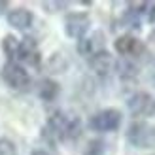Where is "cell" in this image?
I'll use <instances>...</instances> for the list:
<instances>
[{
  "label": "cell",
  "instance_id": "cell-1",
  "mask_svg": "<svg viewBox=\"0 0 155 155\" xmlns=\"http://www.w3.org/2000/svg\"><path fill=\"white\" fill-rule=\"evenodd\" d=\"M81 133V123L78 117H70L63 112H55L48 121L45 136L51 140H76Z\"/></svg>",
  "mask_w": 155,
  "mask_h": 155
},
{
  "label": "cell",
  "instance_id": "cell-2",
  "mask_svg": "<svg viewBox=\"0 0 155 155\" xmlns=\"http://www.w3.org/2000/svg\"><path fill=\"white\" fill-rule=\"evenodd\" d=\"M127 140L134 148L150 150L155 148V127L146 121H134L127 129Z\"/></svg>",
  "mask_w": 155,
  "mask_h": 155
},
{
  "label": "cell",
  "instance_id": "cell-3",
  "mask_svg": "<svg viewBox=\"0 0 155 155\" xmlns=\"http://www.w3.org/2000/svg\"><path fill=\"white\" fill-rule=\"evenodd\" d=\"M2 78H4V81L10 85V87L17 89V91L27 89L28 85H30L28 72L23 66H19L17 63H13V61H10V63H6L2 66Z\"/></svg>",
  "mask_w": 155,
  "mask_h": 155
},
{
  "label": "cell",
  "instance_id": "cell-4",
  "mask_svg": "<svg viewBox=\"0 0 155 155\" xmlns=\"http://www.w3.org/2000/svg\"><path fill=\"white\" fill-rule=\"evenodd\" d=\"M127 108L134 117H150L155 114V100L148 93H134L127 100Z\"/></svg>",
  "mask_w": 155,
  "mask_h": 155
},
{
  "label": "cell",
  "instance_id": "cell-5",
  "mask_svg": "<svg viewBox=\"0 0 155 155\" xmlns=\"http://www.w3.org/2000/svg\"><path fill=\"white\" fill-rule=\"evenodd\" d=\"M121 125V114L117 110H102L97 112L89 119V127L98 133H106V130H115Z\"/></svg>",
  "mask_w": 155,
  "mask_h": 155
},
{
  "label": "cell",
  "instance_id": "cell-6",
  "mask_svg": "<svg viewBox=\"0 0 155 155\" xmlns=\"http://www.w3.org/2000/svg\"><path fill=\"white\" fill-rule=\"evenodd\" d=\"M91 27V19L87 13H70L64 21V30L70 38H81Z\"/></svg>",
  "mask_w": 155,
  "mask_h": 155
},
{
  "label": "cell",
  "instance_id": "cell-7",
  "mask_svg": "<svg viewBox=\"0 0 155 155\" xmlns=\"http://www.w3.org/2000/svg\"><path fill=\"white\" fill-rule=\"evenodd\" d=\"M115 49H117V53H121V55H125V57H130V59H138L146 53L144 44L140 40H136L134 36H129V34L119 36L117 40H115Z\"/></svg>",
  "mask_w": 155,
  "mask_h": 155
},
{
  "label": "cell",
  "instance_id": "cell-8",
  "mask_svg": "<svg viewBox=\"0 0 155 155\" xmlns=\"http://www.w3.org/2000/svg\"><path fill=\"white\" fill-rule=\"evenodd\" d=\"M15 59L23 61V63H27L30 66H38V64H40V51H38L34 40L25 38L23 42H19L17 51H15Z\"/></svg>",
  "mask_w": 155,
  "mask_h": 155
},
{
  "label": "cell",
  "instance_id": "cell-9",
  "mask_svg": "<svg viewBox=\"0 0 155 155\" xmlns=\"http://www.w3.org/2000/svg\"><path fill=\"white\" fill-rule=\"evenodd\" d=\"M89 64L98 76H108L114 68V61H112V55L106 49H100L89 57Z\"/></svg>",
  "mask_w": 155,
  "mask_h": 155
},
{
  "label": "cell",
  "instance_id": "cell-10",
  "mask_svg": "<svg viewBox=\"0 0 155 155\" xmlns=\"http://www.w3.org/2000/svg\"><path fill=\"white\" fill-rule=\"evenodd\" d=\"M8 21H10V25L19 28V30H25L32 25V13L25 8H17V10H12L8 13Z\"/></svg>",
  "mask_w": 155,
  "mask_h": 155
},
{
  "label": "cell",
  "instance_id": "cell-11",
  "mask_svg": "<svg viewBox=\"0 0 155 155\" xmlns=\"http://www.w3.org/2000/svg\"><path fill=\"white\" fill-rule=\"evenodd\" d=\"M142 19H144L142 17V4H129L125 17H123V23L129 28H140Z\"/></svg>",
  "mask_w": 155,
  "mask_h": 155
},
{
  "label": "cell",
  "instance_id": "cell-12",
  "mask_svg": "<svg viewBox=\"0 0 155 155\" xmlns=\"http://www.w3.org/2000/svg\"><path fill=\"white\" fill-rule=\"evenodd\" d=\"M59 95V85L53 80H42L38 83V97L44 100H53Z\"/></svg>",
  "mask_w": 155,
  "mask_h": 155
},
{
  "label": "cell",
  "instance_id": "cell-13",
  "mask_svg": "<svg viewBox=\"0 0 155 155\" xmlns=\"http://www.w3.org/2000/svg\"><path fill=\"white\" fill-rule=\"evenodd\" d=\"M98 38H100L98 34L91 36V38H81L80 45H78V51H80L81 55H87V57H91L93 53L100 51V48H97V40H98Z\"/></svg>",
  "mask_w": 155,
  "mask_h": 155
},
{
  "label": "cell",
  "instance_id": "cell-14",
  "mask_svg": "<svg viewBox=\"0 0 155 155\" xmlns=\"http://www.w3.org/2000/svg\"><path fill=\"white\" fill-rule=\"evenodd\" d=\"M117 72L123 78H134L136 76V66L129 61H119L117 63Z\"/></svg>",
  "mask_w": 155,
  "mask_h": 155
},
{
  "label": "cell",
  "instance_id": "cell-15",
  "mask_svg": "<svg viewBox=\"0 0 155 155\" xmlns=\"http://www.w3.org/2000/svg\"><path fill=\"white\" fill-rule=\"evenodd\" d=\"M17 45H19V40L13 36H6L4 38V51L8 53L10 59H15V51H17Z\"/></svg>",
  "mask_w": 155,
  "mask_h": 155
},
{
  "label": "cell",
  "instance_id": "cell-16",
  "mask_svg": "<svg viewBox=\"0 0 155 155\" xmlns=\"http://www.w3.org/2000/svg\"><path fill=\"white\" fill-rule=\"evenodd\" d=\"M104 148H106V146H104L102 140H91L83 155H102L104 153Z\"/></svg>",
  "mask_w": 155,
  "mask_h": 155
},
{
  "label": "cell",
  "instance_id": "cell-17",
  "mask_svg": "<svg viewBox=\"0 0 155 155\" xmlns=\"http://www.w3.org/2000/svg\"><path fill=\"white\" fill-rule=\"evenodd\" d=\"M142 17H144V21H150V23L155 21V4L153 2L142 4Z\"/></svg>",
  "mask_w": 155,
  "mask_h": 155
},
{
  "label": "cell",
  "instance_id": "cell-18",
  "mask_svg": "<svg viewBox=\"0 0 155 155\" xmlns=\"http://www.w3.org/2000/svg\"><path fill=\"white\" fill-rule=\"evenodd\" d=\"M0 155H15V146L8 138H0Z\"/></svg>",
  "mask_w": 155,
  "mask_h": 155
},
{
  "label": "cell",
  "instance_id": "cell-19",
  "mask_svg": "<svg viewBox=\"0 0 155 155\" xmlns=\"http://www.w3.org/2000/svg\"><path fill=\"white\" fill-rule=\"evenodd\" d=\"M44 6H45V8H53V10H57V8H64L66 2H45Z\"/></svg>",
  "mask_w": 155,
  "mask_h": 155
},
{
  "label": "cell",
  "instance_id": "cell-20",
  "mask_svg": "<svg viewBox=\"0 0 155 155\" xmlns=\"http://www.w3.org/2000/svg\"><path fill=\"white\" fill-rule=\"evenodd\" d=\"M8 10V2H4V0H0V13H4Z\"/></svg>",
  "mask_w": 155,
  "mask_h": 155
},
{
  "label": "cell",
  "instance_id": "cell-21",
  "mask_svg": "<svg viewBox=\"0 0 155 155\" xmlns=\"http://www.w3.org/2000/svg\"><path fill=\"white\" fill-rule=\"evenodd\" d=\"M150 42H151V44L155 45V28L151 30V34H150Z\"/></svg>",
  "mask_w": 155,
  "mask_h": 155
},
{
  "label": "cell",
  "instance_id": "cell-22",
  "mask_svg": "<svg viewBox=\"0 0 155 155\" xmlns=\"http://www.w3.org/2000/svg\"><path fill=\"white\" fill-rule=\"evenodd\" d=\"M32 155H48V153H45V151H44V150H36V151H34V153H32Z\"/></svg>",
  "mask_w": 155,
  "mask_h": 155
}]
</instances>
